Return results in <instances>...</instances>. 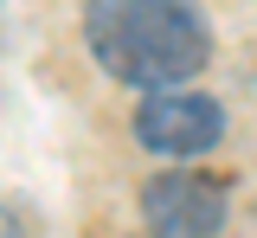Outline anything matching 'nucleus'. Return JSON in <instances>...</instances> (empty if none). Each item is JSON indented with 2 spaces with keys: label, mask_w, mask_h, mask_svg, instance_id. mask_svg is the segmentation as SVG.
Segmentation results:
<instances>
[{
  "label": "nucleus",
  "mask_w": 257,
  "mask_h": 238,
  "mask_svg": "<svg viewBox=\"0 0 257 238\" xmlns=\"http://www.w3.org/2000/svg\"><path fill=\"white\" fill-rule=\"evenodd\" d=\"M0 238H32L26 212H13V206H0Z\"/></svg>",
  "instance_id": "nucleus-4"
},
{
  "label": "nucleus",
  "mask_w": 257,
  "mask_h": 238,
  "mask_svg": "<svg viewBox=\"0 0 257 238\" xmlns=\"http://www.w3.org/2000/svg\"><path fill=\"white\" fill-rule=\"evenodd\" d=\"M135 136L155 155L187 161V155H206L225 136V109L212 97H199V90H155L142 103V116H135Z\"/></svg>",
  "instance_id": "nucleus-3"
},
{
  "label": "nucleus",
  "mask_w": 257,
  "mask_h": 238,
  "mask_svg": "<svg viewBox=\"0 0 257 238\" xmlns=\"http://www.w3.org/2000/svg\"><path fill=\"white\" fill-rule=\"evenodd\" d=\"M96 65L142 90H174L206 65L212 39L193 0H90L84 13Z\"/></svg>",
  "instance_id": "nucleus-1"
},
{
  "label": "nucleus",
  "mask_w": 257,
  "mask_h": 238,
  "mask_svg": "<svg viewBox=\"0 0 257 238\" xmlns=\"http://www.w3.org/2000/svg\"><path fill=\"white\" fill-rule=\"evenodd\" d=\"M142 219L155 238H212L225 225V180L193 174V168L155 174L142 193Z\"/></svg>",
  "instance_id": "nucleus-2"
}]
</instances>
